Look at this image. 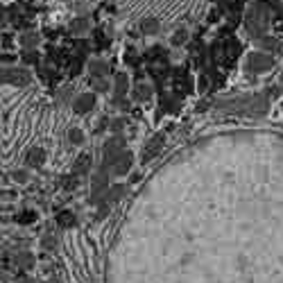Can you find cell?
I'll return each mask as SVG.
<instances>
[{
	"instance_id": "obj_25",
	"label": "cell",
	"mask_w": 283,
	"mask_h": 283,
	"mask_svg": "<svg viewBox=\"0 0 283 283\" xmlns=\"http://www.w3.org/2000/svg\"><path fill=\"white\" fill-rule=\"evenodd\" d=\"M18 283H37V281H32V279H21Z\"/></svg>"
},
{
	"instance_id": "obj_16",
	"label": "cell",
	"mask_w": 283,
	"mask_h": 283,
	"mask_svg": "<svg viewBox=\"0 0 283 283\" xmlns=\"http://www.w3.org/2000/svg\"><path fill=\"white\" fill-rule=\"evenodd\" d=\"M68 138H70L73 145H82L84 143V131L80 127H73V129H68Z\"/></svg>"
},
{
	"instance_id": "obj_12",
	"label": "cell",
	"mask_w": 283,
	"mask_h": 283,
	"mask_svg": "<svg viewBox=\"0 0 283 283\" xmlns=\"http://www.w3.org/2000/svg\"><path fill=\"white\" fill-rule=\"evenodd\" d=\"M89 70H91L93 77H104L107 73H109V66H107V61H102V59H93L89 63Z\"/></svg>"
},
{
	"instance_id": "obj_24",
	"label": "cell",
	"mask_w": 283,
	"mask_h": 283,
	"mask_svg": "<svg viewBox=\"0 0 283 283\" xmlns=\"http://www.w3.org/2000/svg\"><path fill=\"white\" fill-rule=\"evenodd\" d=\"M95 89H97V91H107V89H109V84H107L104 80H100V82L95 84Z\"/></svg>"
},
{
	"instance_id": "obj_18",
	"label": "cell",
	"mask_w": 283,
	"mask_h": 283,
	"mask_svg": "<svg viewBox=\"0 0 283 283\" xmlns=\"http://www.w3.org/2000/svg\"><path fill=\"white\" fill-rule=\"evenodd\" d=\"M140 30H143L145 34H157L159 32V23L154 21V18H148V21L140 23Z\"/></svg>"
},
{
	"instance_id": "obj_22",
	"label": "cell",
	"mask_w": 283,
	"mask_h": 283,
	"mask_svg": "<svg viewBox=\"0 0 283 283\" xmlns=\"http://www.w3.org/2000/svg\"><path fill=\"white\" fill-rule=\"evenodd\" d=\"M186 39H188L186 30H179V32L172 37V43H174V46H179V43H184V41H186Z\"/></svg>"
},
{
	"instance_id": "obj_19",
	"label": "cell",
	"mask_w": 283,
	"mask_h": 283,
	"mask_svg": "<svg viewBox=\"0 0 283 283\" xmlns=\"http://www.w3.org/2000/svg\"><path fill=\"white\" fill-rule=\"evenodd\" d=\"M43 247H46V250H55L57 247V238H55V233L52 231H46V236H43Z\"/></svg>"
},
{
	"instance_id": "obj_20",
	"label": "cell",
	"mask_w": 283,
	"mask_h": 283,
	"mask_svg": "<svg viewBox=\"0 0 283 283\" xmlns=\"http://www.w3.org/2000/svg\"><path fill=\"white\" fill-rule=\"evenodd\" d=\"M12 177H14V182L25 184L27 179H30V174H27V170H14V172H12Z\"/></svg>"
},
{
	"instance_id": "obj_5",
	"label": "cell",
	"mask_w": 283,
	"mask_h": 283,
	"mask_svg": "<svg viewBox=\"0 0 283 283\" xmlns=\"http://www.w3.org/2000/svg\"><path fill=\"white\" fill-rule=\"evenodd\" d=\"M93 107H95V95L93 93H80V95H75V100H73V109H75V114H80V116L89 114Z\"/></svg>"
},
{
	"instance_id": "obj_1",
	"label": "cell",
	"mask_w": 283,
	"mask_h": 283,
	"mask_svg": "<svg viewBox=\"0 0 283 283\" xmlns=\"http://www.w3.org/2000/svg\"><path fill=\"white\" fill-rule=\"evenodd\" d=\"M216 107L222 111H227V114H245V116H250V118H261V116L270 109V93L220 100V102H216Z\"/></svg>"
},
{
	"instance_id": "obj_6",
	"label": "cell",
	"mask_w": 283,
	"mask_h": 283,
	"mask_svg": "<svg viewBox=\"0 0 283 283\" xmlns=\"http://www.w3.org/2000/svg\"><path fill=\"white\" fill-rule=\"evenodd\" d=\"M131 165H134V154H131L129 150H125V152L118 157V161H116L111 174H116V177H123V174H127L131 170Z\"/></svg>"
},
{
	"instance_id": "obj_14",
	"label": "cell",
	"mask_w": 283,
	"mask_h": 283,
	"mask_svg": "<svg viewBox=\"0 0 283 283\" xmlns=\"http://www.w3.org/2000/svg\"><path fill=\"white\" fill-rule=\"evenodd\" d=\"M57 224L63 229H70V227H75V216H73L70 211H61L59 216H57Z\"/></svg>"
},
{
	"instance_id": "obj_4",
	"label": "cell",
	"mask_w": 283,
	"mask_h": 283,
	"mask_svg": "<svg viewBox=\"0 0 283 283\" xmlns=\"http://www.w3.org/2000/svg\"><path fill=\"white\" fill-rule=\"evenodd\" d=\"M32 75L27 68H5L3 70V82L5 84H14V86H23V84H30Z\"/></svg>"
},
{
	"instance_id": "obj_17",
	"label": "cell",
	"mask_w": 283,
	"mask_h": 283,
	"mask_svg": "<svg viewBox=\"0 0 283 283\" xmlns=\"http://www.w3.org/2000/svg\"><path fill=\"white\" fill-rule=\"evenodd\" d=\"M16 222L18 224H32V222H37V213H34V211H21L16 216Z\"/></svg>"
},
{
	"instance_id": "obj_10",
	"label": "cell",
	"mask_w": 283,
	"mask_h": 283,
	"mask_svg": "<svg viewBox=\"0 0 283 283\" xmlns=\"http://www.w3.org/2000/svg\"><path fill=\"white\" fill-rule=\"evenodd\" d=\"M131 95H134L136 102H148L150 97L154 95V91H152V86H150V84H136L134 86V93H131Z\"/></svg>"
},
{
	"instance_id": "obj_15",
	"label": "cell",
	"mask_w": 283,
	"mask_h": 283,
	"mask_svg": "<svg viewBox=\"0 0 283 283\" xmlns=\"http://www.w3.org/2000/svg\"><path fill=\"white\" fill-rule=\"evenodd\" d=\"M39 41H41V39H39V34H34V32H30V34L25 32V34L21 37V46H23V48H30V50H32L34 46H37Z\"/></svg>"
},
{
	"instance_id": "obj_11",
	"label": "cell",
	"mask_w": 283,
	"mask_h": 283,
	"mask_svg": "<svg viewBox=\"0 0 283 283\" xmlns=\"http://www.w3.org/2000/svg\"><path fill=\"white\" fill-rule=\"evenodd\" d=\"M89 168H91V157L89 154H82V157L73 163V174H77V177H80V174H86Z\"/></svg>"
},
{
	"instance_id": "obj_2",
	"label": "cell",
	"mask_w": 283,
	"mask_h": 283,
	"mask_svg": "<svg viewBox=\"0 0 283 283\" xmlns=\"http://www.w3.org/2000/svg\"><path fill=\"white\" fill-rule=\"evenodd\" d=\"M272 66H274V59H272L270 55H265V52H250V55H247V61H245V70L252 73V75L270 70Z\"/></svg>"
},
{
	"instance_id": "obj_9",
	"label": "cell",
	"mask_w": 283,
	"mask_h": 283,
	"mask_svg": "<svg viewBox=\"0 0 283 283\" xmlns=\"http://www.w3.org/2000/svg\"><path fill=\"white\" fill-rule=\"evenodd\" d=\"M43 163H46V150H41V148L27 150V154H25V165L27 168H41Z\"/></svg>"
},
{
	"instance_id": "obj_13",
	"label": "cell",
	"mask_w": 283,
	"mask_h": 283,
	"mask_svg": "<svg viewBox=\"0 0 283 283\" xmlns=\"http://www.w3.org/2000/svg\"><path fill=\"white\" fill-rule=\"evenodd\" d=\"M16 263H18V267H21V270H32V267H34V254L32 252H18Z\"/></svg>"
},
{
	"instance_id": "obj_8",
	"label": "cell",
	"mask_w": 283,
	"mask_h": 283,
	"mask_svg": "<svg viewBox=\"0 0 283 283\" xmlns=\"http://www.w3.org/2000/svg\"><path fill=\"white\" fill-rule=\"evenodd\" d=\"M125 93H127V75H125V73H120V75L116 77L114 102H116V104H120L123 109H129V104H127V100H125Z\"/></svg>"
},
{
	"instance_id": "obj_3",
	"label": "cell",
	"mask_w": 283,
	"mask_h": 283,
	"mask_svg": "<svg viewBox=\"0 0 283 283\" xmlns=\"http://www.w3.org/2000/svg\"><path fill=\"white\" fill-rule=\"evenodd\" d=\"M127 193V186L125 184H116V186H111L109 190L104 193V197L100 199V204H97V218H104L107 213H109V208L114 206L116 202H118L120 197Z\"/></svg>"
},
{
	"instance_id": "obj_21",
	"label": "cell",
	"mask_w": 283,
	"mask_h": 283,
	"mask_svg": "<svg viewBox=\"0 0 283 283\" xmlns=\"http://www.w3.org/2000/svg\"><path fill=\"white\" fill-rule=\"evenodd\" d=\"M70 27H73V32H86V30H89V21H86V18H84V21H82V18H77Z\"/></svg>"
},
{
	"instance_id": "obj_7",
	"label": "cell",
	"mask_w": 283,
	"mask_h": 283,
	"mask_svg": "<svg viewBox=\"0 0 283 283\" xmlns=\"http://www.w3.org/2000/svg\"><path fill=\"white\" fill-rule=\"evenodd\" d=\"M161 145H163V134H157L152 140H148V145L143 148V154H140V163H148L152 157H157Z\"/></svg>"
},
{
	"instance_id": "obj_23",
	"label": "cell",
	"mask_w": 283,
	"mask_h": 283,
	"mask_svg": "<svg viewBox=\"0 0 283 283\" xmlns=\"http://www.w3.org/2000/svg\"><path fill=\"white\" fill-rule=\"evenodd\" d=\"M23 61H25V63H37L39 61V55H37V52H23Z\"/></svg>"
}]
</instances>
